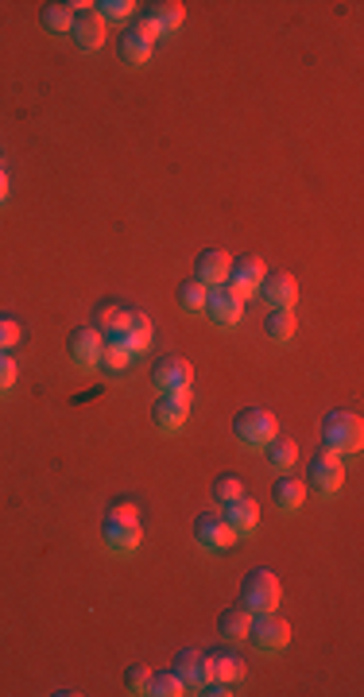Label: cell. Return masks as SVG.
Instances as JSON below:
<instances>
[{"instance_id": "obj_18", "label": "cell", "mask_w": 364, "mask_h": 697, "mask_svg": "<svg viewBox=\"0 0 364 697\" xmlns=\"http://www.w3.org/2000/svg\"><path fill=\"white\" fill-rule=\"evenodd\" d=\"M70 35H74V43L82 47V51H98L105 43V20L93 12V5L86 12H78L74 16V27H70Z\"/></svg>"}, {"instance_id": "obj_35", "label": "cell", "mask_w": 364, "mask_h": 697, "mask_svg": "<svg viewBox=\"0 0 364 697\" xmlns=\"http://www.w3.org/2000/svg\"><path fill=\"white\" fill-rule=\"evenodd\" d=\"M16 341H20V325L12 322V318H0V353L12 349Z\"/></svg>"}, {"instance_id": "obj_5", "label": "cell", "mask_w": 364, "mask_h": 697, "mask_svg": "<svg viewBox=\"0 0 364 697\" xmlns=\"http://www.w3.org/2000/svg\"><path fill=\"white\" fill-rule=\"evenodd\" d=\"M310 488L318 492V496H337L345 485V461L341 454H333V449L322 446L314 457H310Z\"/></svg>"}, {"instance_id": "obj_7", "label": "cell", "mask_w": 364, "mask_h": 697, "mask_svg": "<svg viewBox=\"0 0 364 697\" xmlns=\"http://www.w3.org/2000/svg\"><path fill=\"white\" fill-rule=\"evenodd\" d=\"M194 539H198V546L201 551H229V546L237 542V535H233V527L225 523V515L221 512H201L198 519H194Z\"/></svg>"}, {"instance_id": "obj_28", "label": "cell", "mask_w": 364, "mask_h": 697, "mask_svg": "<svg viewBox=\"0 0 364 697\" xmlns=\"http://www.w3.org/2000/svg\"><path fill=\"white\" fill-rule=\"evenodd\" d=\"M132 364V353L120 345V341H105V349H101V364L98 368H105V372H125V368Z\"/></svg>"}, {"instance_id": "obj_33", "label": "cell", "mask_w": 364, "mask_h": 697, "mask_svg": "<svg viewBox=\"0 0 364 697\" xmlns=\"http://www.w3.org/2000/svg\"><path fill=\"white\" fill-rule=\"evenodd\" d=\"M132 8H136L132 0H101V5H98V16H101L105 24H109V20H128V16H132Z\"/></svg>"}, {"instance_id": "obj_3", "label": "cell", "mask_w": 364, "mask_h": 697, "mask_svg": "<svg viewBox=\"0 0 364 697\" xmlns=\"http://www.w3.org/2000/svg\"><path fill=\"white\" fill-rule=\"evenodd\" d=\"M322 442L333 454H357L360 442H364V427H360V415L353 411H330L326 422H322Z\"/></svg>"}, {"instance_id": "obj_6", "label": "cell", "mask_w": 364, "mask_h": 697, "mask_svg": "<svg viewBox=\"0 0 364 697\" xmlns=\"http://www.w3.org/2000/svg\"><path fill=\"white\" fill-rule=\"evenodd\" d=\"M248 639L260 655H279L291 644V624L283 617H275V612H256L252 627H248Z\"/></svg>"}, {"instance_id": "obj_9", "label": "cell", "mask_w": 364, "mask_h": 697, "mask_svg": "<svg viewBox=\"0 0 364 697\" xmlns=\"http://www.w3.org/2000/svg\"><path fill=\"white\" fill-rule=\"evenodd\" d=\"M66 349H70V361H74L78 368H98V364H101L105 337H101L98 325H78V330H70Z\"/></svg>"}, {"instance_id": "obj_36", "label": "cell", "mask_w": 364, "mask_h": 697, "mask_svg": "<svg viewBox=\"0 0 364 697\" xmlns=\"http://www.w3.org/2000/svg\"><path fill=\"white\" fill-rule=\"evenodd\" d=\"M12 384H16V361L8 353H0V391H8Z\"/></svg>"}, {"instance_id": "obj_32", "label": "cell", "mask_w": 364, "mask_h": 697, "mask_svg": "<svg viewBox=\"0 0 364 697\" xmlns=\"http://www.w3.org/2000/svg\"><path fill=\"white\" fill-rule=\"evenodd\" d=\"M147 686H152V671H147V666L144 663H136V666H128V671H125V690L128 693H147Z\"/></svg>"}, {"instance_id": "obj_21", "label": "cell", "mask_w": 364, "mask_h": 697, "mask_svg": "<svg viewBox=\"0 0 364 697\" xmlns=\"http://www.w3.org/2000/svg\"><path fill=\"white\" fill-rule=\"evenodd\" d=\"M120 345H125L132 357H140V353L152 345V318H147L144 310H132V322H128L125 337H120Z\"/></svg>"}, {"instance_id": "obj_16", "label": "cell", "mask_w": 364, "mask_h": 697, "mask_svg": "<svg viewBox=\"0 0 364 697\" xmlns=\"http://www.w3.org/2000/svg\"><path fill=\"white\" fill-rule=\"evenodd\" d=\"M174 674H179L186 682V690H201L210 682V663H206V655L194 651V647H186L174 655Z\"/></svg>"}, {"instance_id": "obj_4", "label": "cell", "mask_w": 364, "mask_h": 697, "mask_svg": "<svg viewBox=\"0 0 364 697\" xmlns=\"http://www.w3.org/2000/svg\"><path fill=\"white\" fill-rule=\"evenodd\" d=\"M233 434H237L240 446L264 449L279 430H275V419L267 415L264 407H245V411H237V419H233Z\"/></svg>"}, {"instance_id": "obj_19", "label": "cell", "mask_w": 364, "mask_h": 697, "mask_svg": "<svg viewBox=\"0 0 364 697\" xmlns=\"http://www.w3.org/2000/svg\"><path fill=\"white\" fill-rule=\"evenodd\" d=\"M260 295H264L272 306H287V310H291V303L299 298V287H294L291 271H272V276H264Z\"/></svg>"}, {"instance_id": "obj_23", "label": "cell", "mask_w": 364, "mask_h": 697, "mask_svg": "<svg viewBox=\"0 0 364 697\" xmlns=\"http://www.w3.org/2000/svg\"><path fill=\"white\" fill-rule=\"evenodd\" d=\"M218 627H221V636H225V639H245V636H248V627H252V612H248L245 605L225 608L221 617H218Z\"/></svg>"}, {"instance_id": "obj_26", "label": "cell", "mask_w": 364, "mask_h": 697, "mask_svg": "<svg viewBox=\"0 0 364 697\" xmlns=\"http://www.w3.org/2000/svg\"><path fill=\"white\" fill-rule=\"evenodd\" d=\"M117 54H120V62H128V66H144L147 59H152V47H147L140 35L125 32L120 35V43H117Z\"/></svg>"}, {"instance_id": "obj_2", "label": "cell", "mask_w": 364, "mask_h": 697, "mask_svg": "<svg viewBox=\"0 0 364 697\" xmlns=\"http://www.w3.org/2000/svg\"><path fill=\"white\" fill-rule=\"evenodd\" d=\"M279 597H283V585L272 570H252V573H245V581H240V605H245L252 617L256 612H275Z\"/></svg>"}, {"instance_id": "obj_20", "label": "cell", "mask_w": 364, "mask_h": 697, "mask_svg": "<svg viewBox=\"0 0 364 697\" xmlns=\"http://www.w3.org/2000/svg\"><path fill=\"white\" fill-rule=\"evenodd\" d=\"M272 500L283 512H299L303 500H306V481L303 476H279V481L272 485Z\"/></svg>"}, {"instance_id": "obj_10", "label": "cell", "mask_w": 364, "mask_h": 697, "mask_svg": "<svg viewBox=\"0 0 364 697\" xmlns=\"http://www.w3.org/2000/svg\"><path fill=\"white\" fill-rule=\"evenodd\" d=\"M191 380H194V364L186 361V357H159L155 368H152V384L159 391H186L191 388Z\"/></svg>"}, {"instance_id": "obj_27", "label": "cell", "mask_w": 364, "mask_h": 697, "mask_svg": "<svg viewBox=\"0 0 364 697\" xmlns=\"http://www.w3.org/2000/svg\"><path fill=\"white\" fill-rule=\"evenodd\" d=\"M147 16H152L159 32L167 35V32H179V24H182L186 12H182V5H174V0H163V5H152V12H147Z\"/></svg>"}, {"instance_id": "obj_34", "label": "cell", "mask_w": 364, "mask_h": 697, "mask_svg": "<svg viewBox=\"0 0 364 697\" xmlns=\"http://www.w3.org/2000/svg\"><path fill=\"white\" fill-rule=\"evenodd\" d=\"M128 32H132V35H140L147 47H155V39L163 35V32L155 27V20H152V16H132V27H128Z\"/></svg>"}, {"instance_id": "obj_22", "label": "cell", "mask_w": 364, "mask_h": 697, "mask_svg": "<svg viewBox=\"0 0 364 697\" xmlns=\"http://www.w3.org/2000/svg\"><path fill=\"white\" fill-rule=\"evenodd\" d=\"M264 334H267V341H275V345L291 341V334H294V314H291L287 306H272V310H267V318H264Z\"/></svg>"}, {"instance_id": "obj_29", "label": "cell", "mask_w": 364, "mask_h": 697, "mask_svg": "<svg viewBox=\"0 0 364 697\" xmlns=\"http://www.w3.org/2000/svg\"><path fill=\"white\" fill-rule=\"evenodd\" d=\"M147 693H155V697H179V693H186V682L174 674V671H155Z\"/></svg>"}, {"instance_id": "obj_8", "label": "cell", "mask_w": 364, "mask_h": 697, "mask_svg": "<svg viewBox=\"0 0 364 697\" xmlns=\"http://www.w3.org/2000/svg\"><path fill=\"white\" fill-rule=\"evenodd\" d=\"M206 314H210V318L218 322V325H225V330H229V325H237L240 314H245V298H240L229 283L210 287V291H206Z\"/></svg>"}, {"instance_id": "obj_12", "label": "cell", "mask_w": 364, "mask_h": 697, "mask_svg": "<svg viewBox=\"0 0 364 697\" xmlns=\"http://www.w3.org/2000/svg\"><path fill=\"white\" fill-rule=\"evenodd\" d=\"M264 259L260 256H240V259H233V264H229V287H233V291L240 295V298H248L252 291H260V283H264Z\"/></svg>"}, {"instance_id": "obj_1", "label": "cell", "mask_w": 364, "mask_h": 697, "mask_svg": "<svg viewBox=\"0 0 364 697\" xmlns=\"http://www.w3.org/2000/svg\"><path fill=\"white\" fill-rule=\"evenodd\" d=\"M105 546L113 554H132L140 546V515H136V504L132 500H113L109 504V515H105Z\"/></svg>"}, {"instance_id": "obj_37", "label": "cell", "mask_w": 364, "mask_h": 697, "mask_svg": "<svg viewBox=\"0 0 364 697\" xmlns=\"http://www.w3.org/2000/svg\"><path fill=\"white\" fill-rule=\"evenodd\" d=\"M5 198H8V174L0 171V202H5Z\"/></svg>"}, {"instance_id": "obj_31", "label": "cell", "mask_w": 364, "mask_h": 697, "mask_svg": "<svg viewBox=\"0 0 364 697\" xmlns=\"http://www.w3.org/2000/svg\"><path fill=\"white\" fill-rule=\"evenodd\" d=\"M210 492H213V500H218V504H229V500L245 496V485H240V476H233V473H221L218 481L210 485Z\"/></svg>"}, {"instance_id": "obj_24", "label": "cell", "mask_w": 364, "mask_h": 697, "mask_svg": "<svg viewBox=\"0 0 364 697\" xmlns=\"http://www.w3.org/2000/svg\"><path fill=\"white\" fill-rule=\"evenodd\" d=\"M39 24H43L51 35H66L74 27V12H70V5H43Z\"/></svg>"}, {"instance_id": "obj_17", "label": "cell", "mask_w": 364, "mask_h": 697, "mask_svg": "<svg viewBox=\"0 0 364 697\" xmlns=\"http://www.w3.org/2000/svg\"><path fill=\"white\" fill-rule=\"evenodd\" d=\"M229 264H233V259H229L221 249H206L194 259V279L201 287H221L229 279Z\"/></svg>"}, {"instance_id": "obj_13", "label": "cell", "mask_w": 364, "mask_h": 697, "mask_svg": "<svg viewBox=\"0 0 364 697\" xmlns=\"http://www.w3.org/2000/svg\"><path fill=\"white\" fill-rule=\"evenodd\" d=\"M206 663H210V682H221V686L245 682V659L233 647H213L206 655Z\"/></svg>"}, {"instance_id": "obj_30", "label": "cell", "mask_w": 364, "mask_h": 697, "mask_svg": "<svg viewBox=\"0 0 364 697\" xmlns=\"http://www.w3.org/2000/svg\"><path fill=\"white\" fill-rule=\"evenodd\" d=\"M206 291H210V287H201L198 279L179 283V306L182 310H206Z\"/></svg>"}, {"instance_id": "obj_25", "label": "cell", "mask_w": 364, "mask_h": 697, "mask_svg": "<svg viewBox=\"0 0 364 697\" xmlns=\"http://www.w3.org/2000/svg\"><path fill=\"white\" fill-rule=\"evenodd\" d=\"M264 454H267V465H272V469H291L294 461H299V446H294L291 438H275L264 446Z\"/></svg>"}, {"instance_id": "obj_15", "label": "cell", "mask_w": 364, "mask_h": 697, "mask_svg": "<svg viewBox=\"0 0 364 697\" xmlns=\"http://www.w3.org/2000/svg\"><path fill=\"white\" fill-rule=\"evenodd\" d=\"M221 515H225V523L233 527V535L240 539V535H252L256 527H260V504L256 500H248V496H237V500H229V504H221Z\"/></svg>"}, {"instance_id": "obj_11", "label": "cell", "mask_w": 364, "mask_h": 697, "mask_svg": "<svg viewBox=\"0 0 364 697\" xmlns=\"http://www.w3.org/2000/svg\"><path fill=\"white\" fill-rule=\"evenodd\" d=\"M186 419H191V388L159 395L155 407H152V422L159 430H179Z\"/></svg>"}, {"instance_id": "obj_14", "label": "cell", "mask_w": 364, "mask_h": 697, "mask_svg": "<svg viewBox=\"0 0 364 697\" xmlns=\"http://www.w3.org/2000/svg\"><path fill=\"white\" fill-rule=\"evenodd\" d=\"M128 322H132V310L125 303H113V298H105V303L93 310V325L101 330L105 341H120V337H125Z\"/></svg>"}]
</instances>
